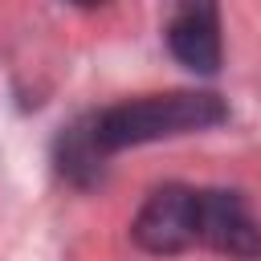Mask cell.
Wrapping results in <instances>:
<instances>
[{"label":"cell","mask_w":261,"mask_h":261,"mask_svg":"<svg viewBox=\"0 0 261 261\" xmlns=\"http://www.w3.org/2000/svg\"><path fill=\"white\" fill-rule=\"evenodd\" d=\"M228 122V106L212 90H167V94H143L118 106H106L94 114V135L106 155L159 143V139H179V135H200Z\"/></svg>","instance_id":"obj_1"},{"label":"cell","mask_w":261,"mask_h":261,"mask_svg":"<svg viewBox=\"0 0 261 261\" xmlns=\"http://www.w3.org/2000/svg\"><path fill=\"white\" fill-rule=\"evenodd\" d=\"M196 200H200V188L192 184L155 188L130 220V241L155 257H175L196 249Z\"/></svg>","instance_id":"obj_2"},{"label":"cell","mask_w":261,"mask_h":261,"mask_svg":"<svg viewBox=\"0 0 261 261\" xmlns=\"http://www.w3.org/2000/svg\"><path fill=\"white\" fill-rule=\"evenodd\" d=\"M196 249H212L224 257H257L261 224L249 212L245 196L232 188H200L196 200Z\"/></svg>","instance_id":"obj_3"},{"label":"cell","mask_w":261,"mask_h":261,"mask_svg":"<svg viewBox=\"0 0 261 261\" xmlns=\"http://www.w3.org/2000/svg\"><path fill=\"white\" fill-rule=\"evenodd\" d=\"M167 49L179 65L192 73H216L220 69V8L216 0H175V12L163 29Z\"/></svg>","instance_id":"obj_4"},{"label":"cell","mask_w":261,"mask_h":261,"mask_svg":"<svg viewBox=\"0 0 261 261\" xmlns=\"http://www.w3.org/2000/svg\"><path fill=\"white\" fill-rule=\"evenodd\" d=\"M102 167H106V151L98 147L94 114H86L57 135V171L77 188H94L102 184Z\"/></svg>","instance_id":"obj_5"},{"label":"cell","mask_w":261,"mask_h":261,"mask_svg":"<svg viewBox=\"0 0 261 261\" xmlns=\"http://www.w3.org/2000/svg\"><path fill=\"white\" fill-rule=\"evenodd\" d=\"M69 4H77V8H102V4H110V0H69Z\"/></svg>","instance_id":"obj_6"}]
</instances>
